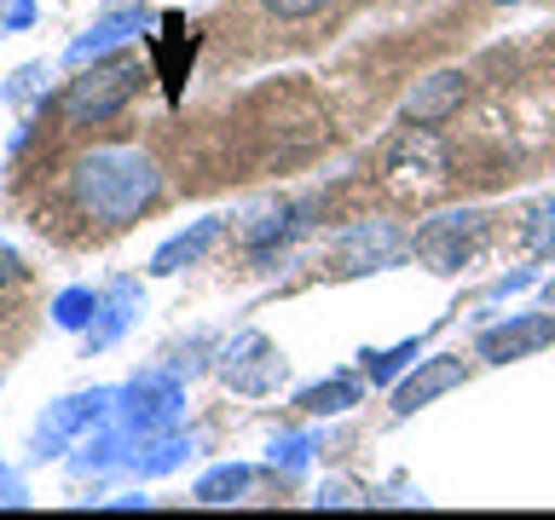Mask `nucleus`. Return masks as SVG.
Here are the masks:
<instances>
[{"label":"nucleus","mask_w":555,"mask_h":520,"mask_svg":"<svg viewBox=\"0 0 555 520\" xmlns=\"http://www.w3.org/2000/svg\"><path fill=\"white\" fill-rule=\"evenodd\" d=\"M330 0H267L272 17H284V24H307V17H319Z\"/></svg>","instance_id":"423d86ee"},{"label":"nucleus","mask_w":555,"mask_h":520,"mask_svg":"<svg viewBox=\"0 0 555 520\" xmlns=\"http://www.w3.org/2000/svg\"><path fill=\"white\" fill-rule=\"evenodd\" d=\"M457 376H463V364H434V370H428L423 381H411V388L399 393V411H416V405H423L428 393H440V388H451V381H457Z\"/></svg>","instance_id":"39448f33"},{"label":"nucleus","mask_w":555,"mask_h":520,"mask_svg":"<svg viewBox=\"0 0 555 520\" xmlns=\"http://www.w3.org/2000/svg\"><path fill=\"white\" fill-rule=\"evenodd\" d=\"M463 81H468V76H457V69H446V76H428L423 93L405 99V116L416 121V128H434V121H446V116L463 104V93H468Z\"/></svg>","instance_id":"7ed1b4c3"},{"label":"nucleus","mask_w":555,"mask_h":520,"mask_svg":"<svg viewBox=\"0 0 555 520\" xmlns=\"http://www.w3.org/2000/svg\"><path fill=\"white\" fill-rule=\"evenodd\" d=\"M555 336V324L550 318H538V324H527V329H515V336H509V329H492V336H486L480 341V353H520V347H538V341H550Z\"/></svg>","instance_id":"20e7f679"},{"label":"nucleus","mask_w":555,"mask_h":520,"mask_svg":"<svg viewBox=\"0 0 555 520\" xmlns=\"http://www.w3.org/2000/svg\"><path fill=\"white\" fill-rule=\"evenodd\" d=\"M17 277H24V266H17V255H12V249H0V289L17 284Z\"/></svg>","instance_id":"0eeeda50"},{"label":"nucleus","mask_w":555,"mask_h":520,"mask_svg":"<svg viewBox=\"0 0 555 520\" xmlns=\"http://www.w3.org/2000/svg\"><path fill=\"white\" fill-rule=\"evenodd\" d=\"M139 81H145V69H139L133 58H111V64L87 69L81 81H69L64 99H59V110H64L69 121H104V116H116L121 104L133 99Z\"/></svg>","instance_id":"f03ea898"},{"label":"nucleus","mask_w":555,"mask_h":520,"mask_svg":"<svg viewBox=\"0 0 555 520\" xmlns=\"http://www.w3.org/2000/svg\"><path fill=\"white\" fill-rule=\"evenodd\" d=\"M156 197H163V173L139 145H99L69 168V203L81 220L104 225V232L139 220Z\"/></svg>","instance_id":"f257e3e1"}]
</instances>
